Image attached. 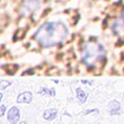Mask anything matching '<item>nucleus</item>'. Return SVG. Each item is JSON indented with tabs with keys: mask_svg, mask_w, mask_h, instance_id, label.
Here are the masks:
<instances>
[{
	"mask_svg": "<svg viewBox=\"0 0 124 124\" xmlns=\"http://www.w3.org/2000/svg\"><path fill=\"white\" fill-rule=\"evenodd\" d=\"M68 35V28L61 22H49L43 24L34 34V39L44 47H51L63 41Z\"/></svg>",
	"mask_w": 124,
	"mask_h": 124,
	"instance_id": "nucleus-1",
	"label": "nucleus"
},
{
	"mask_svg": "<svg viewBox=\"0 0 124 124\" xmlns=\"http://www.w3.org/2000/svg\"><path fill=\"white\" fill-rule=\"evenodd\" d=\"M105 49L101 43H88L82 49L81 60L87 65H94L95 62L101 61L104 59Z\"/></svg>",
	"mask_w": 124,
	"mask_h": 124,
	"instance_id": "nucleus-2",
	"label": "nucleus"
},
{
	"mask_svg": "<svg viewBox=\"0 0 124 124\" xmlns=\"http://www.w3.org/2000/svg\"><path fill=\"white\" fill-rule=\"evenodd\" d=\"M41 6V0H24L22 11H25V14H30L37 10Z\"/></svg>",
	"mask_w": 124,
	"mask_h": 124,
	"instance_id": "nucleus-3",
	"label": "nucleus"
},
{
	"mask_svg": "<svg viewBox=\"0 0 124 124\" xmlns=\"http://www.w3.org/2000/svg\"><path fill=\"white\" fill-rule=\"evenodd\" d=\"M19 118H20L19 108H17L16 106H14V107H11L9 111H8V114H7V120H8V122H9V123H11V124L18 123Z\"/></svg>",
	"mask_w": 124,
	"mask_h": 124,
	"instance_id": "nucleus-4",
	"label": "nucleus"
},
{
	"mask_svg": "<svg viewBox=\"0 0 124 124\" xmlns=\"http://www.w3.org/2000/svg\"><path fill=\"white\" fill-rule=\"evenodd\" d=\"M120 109H121V105L117 101H112L109 104H108V112L111 115H116L120 114Z\"/></svg>",
	"mask_w": 124,
	"mask_h": 124,
	"instance_id": "nucleus-5",
	"label": "nucleus"
},
{
	"mask_svg": "<svg viewBox=\"0 0 124 124\" xmlns=\"http://www.w3.org/2000/svg\"><path fill=\"white\" fill-rule=\"evenodd\" d=\"M17 103H24V104H28L32 101V94L30 92H24L17 96Z\"/></svg>",
	"mask_w": 124,
	"mask_h": 124,
	"instance_id": "nucleus-6",
	"label": "nucleus"
},
{
	"mask_svg": "<svg viewBox=\"0 0 124 124\" xmlns=\"http://www.w3.org/2000/svg\"><path fill=\"white\" fill-rule=\"evenodd\" d=\"M56 115H58V111L54 109V108H50V109H46L43 113V118L46 120V121H52L56 117Z\"/></svg>",
	"mask_w": 124,
	"mask_h": 124,
	"instance_id": "nucleus-7",
	"label": "nucleus"
},
{
	"mask_svg": "<svg viewBox=\"0 0 124 124\" xmlns=\"http://www.w3.org/2000/svg\"><path fill=\"white\" fill-rule=\"evenodd\" d=\"M87 97H88V94H87V93L84 92L81 88H77V98H78L81 103H85Z\"/></svg>",
	"mask_w": 124,
	"mask_h": 124,
	"instance_id": "nucleus-8",
	"label": "nucleus"
},
{
	"mask_svg": "<svg viewBox=\"0 0 124 124\" xmlns=\"http://www.w3.org/2000/svg\"><path fill=\"white\" fill-rule=\"evenodd\" d=\"M39 94H45V95H50V96H55V90L52 88H44V87H42V88L39 89Z\"/></svg>",
	"mask_w": 124,
	"mask_h": 124,
	"instance_id": "nucleus-9",
	"label": "nucleus"
},
{
	"mask_svg": "<svg viewBox=\"0 0 124 124\" xmlns=\"http://www.w3.org/2000/svg\"><path fill=\"white\" fill-rule=\"evenodd\" d=\"M3 69H7V68H3ZM19 69V67L18 65H13V64H9V67H8V69H7V71H8V75H15V72L17 71Z\"/></svg>",
	"mask_w": 124,
	"mask_h": 124,
	"instance_id": "nucleus-10",
	"label": "nucleus"
},
{
	"mask_svg": "<svg viewBox=\"0 0 124 124\" xmlns=\"http://www.w3.org/2000/svg\"><path fill=\"white\" fill-rule=\"evenodd\" d=\"M10 85H11V82L1 80V82H0V90L2 92V90H5V89H6V87H8V86H10Z\"/></svg>",
	"mask_w": 124,
	"mask_h": 124,
	"instance_id": "nucleus-11",
	"label": "nucleus"
},
{
	"mask_svg": "<svg viewBox=\"0 0 124 124\" xmlns=\"http://www.w3.org/2000/svg\"><path fill=\"white\" fill-rule=\"evenodd\" d=\"M5 113H6V106H5V105H1V106H0V116L2 117L3 115H5Z\"/></svg>",
	"mask_w": 124,
	"mask_h": 124,
	"instance_id": "nucleus-12",
	"label": "nucleus"
},
{
	"mask_svg": "<svg viewBox=\"0 0 124 124\" xmlns=\"http://www.w3.org/2000/svg\"><path fill=\"white\" fill-rule=\"evenodd\" d=\"M98 112V109H96V108H94V109H89V111H86L84 114L85 115H87V114H89V113H97Z\"/></svg>",
	"mask_w": 124,
	"mask_h": 124,
	"instance_id": "nucleus-13",
	"label": "nucleus"
},
{
	"mask_svg": "<svg viewBox=\"0 0 124 124\" xmlns=\"http://www.w3.org/2000/svg\"><path fill=\"white\" fill-rule=\"evenodd\" d=\"M33 72H34V70H26V71L24 72V75H33Z\"/></svg>",
	"mask_w": 124,
	"mask_h": 124,
	"instance_id": "nucleus-14",
	"label": "nucleus"
},
{
	"mask_svg": "<svg viewBox=\"0 0 124 124\" xmlns=\"http://www.w3.org/2000/svg\"><path fill=\"white\" fill-rule=\"evenodd\" d=\"M81 82H82V84H87V85H92V82L87 81V80H81Z\"/></svg>",
	"mask_w": 124,
	"mask_h": 124,
	"instance_id": "nucleus-15",
	"label": "nucleus"
},
{
	"mask_svg": "<svg viewBox=\"0 0 124 124\" xmlns=\"http://www.w3.org/2000/svg\"><path fill=\"white\" fill-rule=\"evenodd\" d=\"M19 124H26V122H25V121H23V122H20Z\"/></svg>",
	"mask_w": 124,
	"mask_h": 124,
	"instance_id": "nucleus-16",
	"label": "nucleus"
},
{
	"mask_svg": "<svg viewBox=\"0 0 124 124\" xmlns=\"http://www.w3.org/2000/svg\"><path fill=\"white\" fill-rule=\"evenodd\" d=\"M122 17H123V22H124V13H123V15H122Z\"/></svg>",
	"mask_w": 124,
	"mask_h": 124,
	"instance_id": "nucleus-17",
	"label": "nucleus"
}]
</instances>
